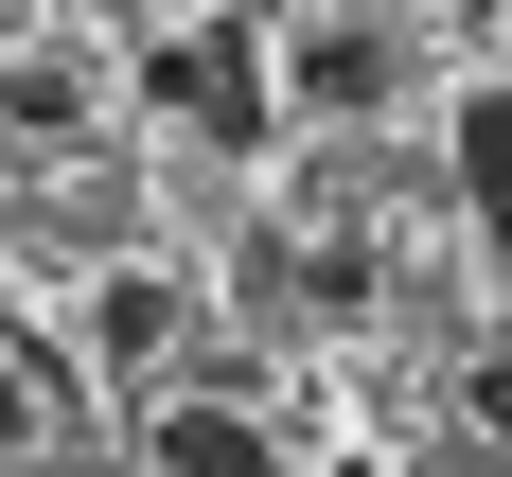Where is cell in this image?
I'll return each instance as SVG.
<instances>
[{"mask_svg":"<svg viewBox=\"0 0 512 477\" xmlns=\"http://www.w3.org/2000/svg\"><path fill=\"white\" fill-rule=\"evenodd\" d=\"M460 212L477 248H512V89H460Z\"/></svg>","mask_w":512,"mask_h":477,"instance_id":"cell-4","label":"cell"},{"mask_svg":"<svg viewBox=\"0 0 512 477\" xmlns=\"http://www.w3.org/2000/svg\"><path fill=\"white\" fill-rule=\"evenodd\" d=\"M142 477H283V442H265L248 407H159L142 424Z\"/></svg>","mask_w":512,"mask_h":477,"instance_id":"cell-3","label":"cell"},{"mask_svg":"<svg viewBox=\"0 0 512 477\" xmlns=\"http://www.w3.org/2000/svg\"><path fill=\"white\" fill-rule=\"evenodd\" d=\"M142 89L177 106L195 142H265V106H283V89H265V53H248V36H159V53H142Z\"/></svg>","mask_w":512,"mask_h":477,"instance_id":"cell-1","label":"cell"},{"mask_svg":"<svg viewBox=\"0 0 512 477\" xmlns=\"http://www.w3.org/2000/svg\"><path fill=\"white\" fill-rule=\"evenodd\" d=\"M177 318H195V301H177L159 265H124V283L89 301V336H106V371H142V354H177Z\"/></svg>","mask_w":512,"mask_h":477,"instance_id":"cell-5","label":"cell"},{"mask_svg":"<svg viewBox=\"0 0 512 477\" xmlns=\"http://www.w3.org/2000/svg\"><path fill=\"white\" fill-rule=\"evenodd\" d=\"M477 424H495V442H512V336H495V354H477Z\"/></svg>","mask_w":512,"mask_h":477,"instance_id":"cell-6","label":"cell"},{"mask_svg":"<svg viewBox=\"0 0 512 477\" xmlns=\"http://www.w3.org/2000/svg\"><path fill=\"white\" fill-rule=\"evenodd\" d=\"M265 89L318 106V124H354V106H389V36H371V18H301V36L265 53Z\"/></svg>","mask_w":512,"mask_h":477,"instance_id":"cell-2","label":"cell"},{"mask_svg":"<svg viewBox=\"0 0 512 477\" xmlns=\"http://www.w3.org/2000/svg\"><path fill=\"white\" fill-rule=\"evenodd\" d=\"M0 442H36V389H18V371H0Z\"/></svg>","mask_w":512,"mask_h":477,"instance_id":"cell-7","label":"cell"}]
</instances>
